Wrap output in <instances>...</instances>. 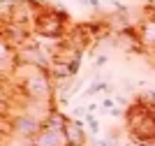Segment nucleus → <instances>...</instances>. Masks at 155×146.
Returning a JSON list of instances; mask_svg holds the SVG:
<instances>
[{
    "label": "nucleus",
    "instance_id": "3",
    "mask_svg": "<svg viewBox=\"0 0 155 146\" xmlns=\"http://www.w3.org/2000/svg\"><path fill=\"white\" fill-rule=\"evenodd\" d=\"M28 146H72V144L65 130H53V127L42 125V130L32 139H28Z\"/></svg>",
    "mask_w": 155,
    "mask_h": 146
},
{
    "label": "nucleus",
    "instance_id": "8",
    "mask_svg": "<svg viewBox=\"0 0 155 146\" xmlns=\"http://www.w3.org/2000/svg\"><path fill=\"white\" fill-rule=\"evenodd\" d=\"M100 107H102V111H114V109H116V100H114V97H104Z\"/></svg>",
    "mask_w": 155,
    "mask_h": 146
},
{
    "label": "nucleus",
    "instance_id": "9",
    "mask_svg": "<svg viewBox=\"0 0 155 146\" xmlns=\"http://www.w3.org/2000/svg\"><path fill=\"white\" fill-rule=\"evenodd\" d=\"M81 116H88V107H74L72 109V118H81Z\"/></svg>",
    "mask_w": 155,
    "mask_h": 146
},
{
    "label": "nucleus",
    "instance_id": "4",
    "mask_svg": "<svg viewBox=\"0 0 155 146\" xmlns=\"http://www.w3.org/2000/svg\"><path fill=\"white\" fill-rule=\"evenodd\" d=\"M137 32H139V42L143 49H153L155 46V16L143 14V19L137 23Z\"/></svg>",
    "mask_w": 155,
    "mask_h": 146
},
{
    "label": "nucleus",
    "instance_id": "5",
    "mask_svg": "<svg viewBox=\"0 0 155 146\" xmlns=\"http://www.w3.org/2000/svg\"><path fill=\"white\" fill-rule=\"evenodd\" d=\"M65 132H67V139H70L72 146H88V134H86L84 123L79 121V118H72V116H70Z\"/></svg>",
    "mask_w": 155,
    "mask_h": 146
},
{
    "label": "nucleus",
    "instance_id": "7",
    "mask_svg": "<svg viewBox=\"0 0 155 146\" xmlns=\"http://www.w3.org/2000/svg\"><path fill=\"white\" fill-rule=\"evenodd\" d=\"M86 125H88V130H91V134L95 137V134H100V121H97L93 114L86 116Z\"/></svg>",
    "mask_w": 155,
    "mask_h": 146
},
{
    "label": "nucleus",
    "instance_id": "10",
    "mask_svg": "<svg viewBox=\"0 0 155 146\" xmlns=\"http://www.w3.org/2000/svg\"><path fill=\"white\" fill-rule=\"evenodd\" d=\"M107 60H109L107 56H97V58H95V65H93V67H95V70H100V67H104V65H107Z\"/></svg>",
    "mask_w": 155,
    "mask_h": 146
},
{
    "label": "nucleus",
    "instance_id": "1",
    "mask_svg": "<svg viewBox=\"0 0 155 146\" xmlns=\"http://www.w3.org/2000/svg\"><path fill=\"white\" fill-rule=\"evenodd\" d=\"M72 25H74L72 23V16L60 5H51V2L39 0L37 14H35V21H32V32L37 37L60 42Z\"/></svg>",
    "mask_w": 155,
    "mask_h": 146
},
{
    "label": "nucleus",
    "instance_id": "11",
    "mask_svg": "<svg viewBox=\"0 0 155 146\" xmlns=\"http://www.w3.org/2000/svg\"><path fill=\"white\" fill-rule=\"evenodd\" d=\"M134 146H155V139H150V141H139V144H134Z\"/></svg>",
    "mask_w": 155,
    "mask_h": 146
},
{
    "label": "nucleus",
    "instance_id": "6",
    "mask_svg": "<svg viewBox=\"0 0 155 146\" xmlns=\"http://www.w3.org/2000/svg\"><path fill=\"white\" fill-rule=\"evenodd\" d=\"M111 90H114V88H111V86H109L107 81L97 79V81H93L91 86L86 88V93H84V95H88V97H91V95H97V93H111Z\"/></svg>",
    "mask_w": 155,
    "mask_h": 146
},
{
    "label": "nucleus",
    "instance_id": "2",
    "mask_svg": "<svg viewBox=\"0 0 155 146\" xmlns=\"http://www.w3.org/2000/svg\"><path fill=\"white\" fill-rule=\"evenodd\" d=\"M123 118H125V132L132 144L155 139V109L146 104L141 97H137L134 102H130L125 107Z\"/></svg>",
    "mask_w": 155,
    "mask_h": 146
}]
</instances>
